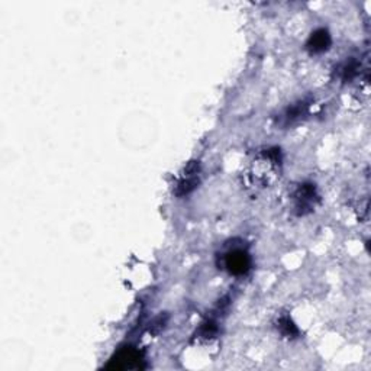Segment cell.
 I'll return each mask as SVG.
<instances>
[{"mask_svg": "<svg viewBox=\"0 0 371 371\" xmlns=\"http://www.w3.org/2000/svg\"><path fill=\"white\" fill-rule=\"evenodd\" d=\"M282 171V153L279 148H267L258 153L244 171L242 180L246 187L260 191L270 187L279 177Z\"/></svg>", "mask_w": 371, "mask_h": 371, "instance_id": "obj_1", "label": "cell"}, {"mask_svg": "<svg viewBox=\"0 0 371 371\" xmlns=\"http://www.w3.org/2000/svg\"><path fill=\"white\" fill-rule=\"evenodd\" d=\"M293 212L298 216H305L313 212L319 203V194L312 183H302L291 194Z\"/></svg>", "mask_w": 371, "mask_h": 371, "instance_id": "obj_2", "label": "cell"}, {"mask_svg": "<svg viewBox=\"0 0 371 371\" xmlns=\"http://www.w3.org/2000/svg\"><path fill=\"white\" fill-rule=\"evenodd\" d=\"M199 182H201V165L199 163L193 161L179 176L177 183L175 186V194L177 197H184L190 194L197 187V184H199Z\"/></svg>", "mask_w": 371, "mask_h": 371, "instance_id": "obj_3", "label": "cell"}, {"mask_svg": "<svg viewBox=\"0 0 371 371\" xmlns=\"http://www.w3.org/2000/svg\"><path fill=\"white\" fill-rule=\"evenodd\" d=\"M224 268L234 276L246 275L251 268V257L241 249L229 250L227 254H224Z\"/></svg>", "mask_w": 371, "mask_h": 371, "instance_id": "obj_4", "label": "cell"}, {"mask_svg": "<svg viewBox=\"0 0 371 371\" xmlns=\"http://www.w3.org/2000/svg\"><path fill=\"white\" fill-rule=\"evenodd\" d=\"M329 45H331V35L328 34V31L317 30L310 35L306 44V48L312 54H320V53L327 51Z\"/></svg>", "mask_w": 371, "mask_h": 371, "instance_id": "obj_5", "label": "cell"}, {"mask_svg": "<svg viewBox=\"0 0 371 371\" xmlns=\"http://www.w3.org/2000/svg\"><path fill=\"white\" fill-rule=\"evenodd\" d=\"M139 360V353L134 351V350H123L118 354L116 360H115V367L118 368H131L132 364H138Z\"/></svg>", "mask_w": 371, "mask_h": 371, "instance_id": "obj_6", "label": "cell"}, {"mask_svg": "<svg viewBox=\"0 0 371 371\" xmlns=\"http://www.w3.org/2000/svg\"><path fill=\"white\" fill-rule=\"evenodd\" d=\"M277 329L280 331V334L289 339L291 338H296L299 335V329L298 327L294 325L293 320L289 317V316H282L279 319V322H277Z\"/></svg>", "mask_w": 371, "mask_h": 371, "instance_id": "obj_7", "label": "cell"}]
</instances>
